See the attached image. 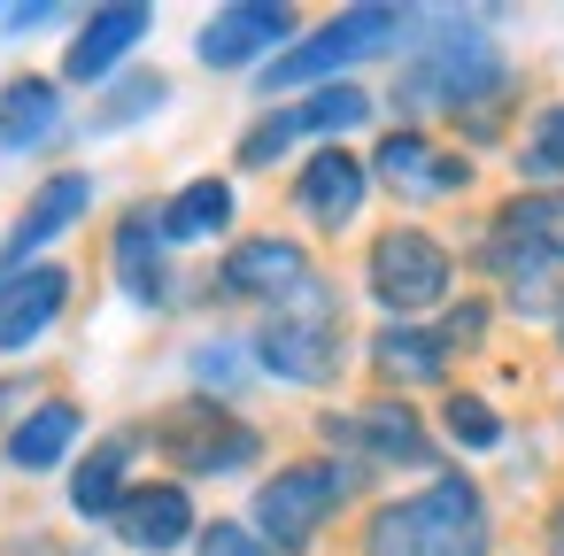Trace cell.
<instances>
[{
    "mask_svg": "<svg viewBox=\"0 0 564 556\" xmlns=\"http://www.w3.org/2000/svg\"><path fill=\"white\" fill-rule=\"evenodd\" d=\"M348 487H356V471L348 464H333V456H302V464H279L263 487H256V510H248V525L286 556V548H310L333 517H340V502H348Z\"/></svg>",
    "mask_w": 564,
    "mask_h": 556,
    "instance_id": "cell-5",
    "label": "cell"
},
{
    "mask_svg": "<svg viewBox=\"0 0 564 556\" xmlns=\"http://www.w3.org/2000/svg\"><path fill=\"white\" fill-rule=\"evenodd\" d=\"M302 140V124H294V109H263L248 132H240V148H232V163L240 171H271V163H286V148Z\"/></svg>",
    "mask_w": 564,
    "mask_h": 556,
    "instance_id": "cell-26",
    "label": "cell"
},
{
    "mask_svg": "<svg viewBox=\"0 0 564 556\" xmlns=\"http://www.w3.org/2000/svg\"><path fill=\"white\" fill-rule=\"evenodd\" d=\"M155 448L171 456V471L186 479H225V471H248L263 456V433L248 417H232L225 402H178L171 417H155Z\"/></svg>",
    "mask_w": 564,
    "mask_h": 556,
    "instance_id": "cell-7",
    "label": "cell"
},
{
    "mask_svg": "<svg viewBox=\"0 0 564 556\" xmlns=\"http://www.w3.org/2000/svg\"><path fill=\"white\" fill-rule=\"evenodd\" d=\"M371 371L402 379V386H441L448 379V340L425 332V325H387L371 340Z\"/></svg>",
    "mask_w": 564,
    "mask_h": 556,
    "instance_id": "cell-23",
    "label": "cell"
},
{
    "mask_svg": "<svg viewBox=\"0 0 564 556\" xmlns=\"http://www.w3.org/2000/svg\"><path fill=\"white\" fill-rule=\"evenodd\" d=\"M556 548H564V510H556Z\"/></svg>",
    "mask_w": 564,
    "mask_h": 556,
    "instance_id": "cell-32",
    "label": "cell"
},
{
    "mask_svg": "<svg viewBox=\"0 0 564 556\" xmlns=\"http://www.w3.org/2000/svg\"><path fill=\"white\" fill-rule=\"evenodd\" d=\"M132 456H140V433H109V440L70 471V510H78V517H117V502L132 494Z\"/></svg>",
    "mask_w": 564,
    "mask_h": 556,
    "instance_id": "cell-21",
    "label": "cell"
},
{
    "mask_svg": "<svg viewBox=\"0 0 564 556\" xmlns=\"http://www.w3.org/2000/svg\"><path fill=\"white\" fill-rule=\"evenodd\" d=\"M109 263H117V286L140 302V309H163L171 302V248L155 232V209H132L109 240Z\"/></svg>",
    "mask_w": 564,
    "mask_h": 556,
    "instance_id": "cell-18",
    "label": "cell"
},
{
    "mask_svg": "<svg viewBox=\"0 0 564 556\" xmlns=\"http://www.w3.org/2000/svg\"><path fill=\"white\" fill-rule=\"evenodd\" d=\"M495 232H502V248H518L533 263H564V186H533V194L502 201Z\"/></svg>",
    "mask_w": 564,
    "mask_h": 556,
    "instance_id": "cell-22",
    "label": "cell"
},
{
    "mask_svg": "<svg viewBox=\"0 0 564 556\" xmlns=\"http://www.w3.org/2000/svg\"><path fill=\"white\" fill-rule=\"evenodd\" d=\"M364 556H487V502L464 471H441L433 487L371 510Z\"/></svg>",
    "mask_w": 564,
    "mask_h": 556,
    "instance_id": "cell-2",
    "label": "cell"
},
{
    "mask_svg": "<svg viewBox=\"0 0 564 556\" xmlns=\"http://www.w3.org/2000/svg\"><path fill=\"white\" fill-rule=\"evenodd\" d=\"M86 209H94V178H86V171H55V178L24 201V217L9 225V240H0V271H24V263H32L47 240H63Z\"/></svg>",
    "mask_w": 564,
    "mask_h": 556,
    "instance_id": "cell-15",
    "label": "cell"
},
{
    "mask_svg": "<svg viewBox=\"0 0 564 556\" xmlns=\"http://www.w3.org/2000/svg\"><path fill=\"white\" fill-rule=\"evenodd\" d=\"M340 348H348V317H340V294L325 279H310L302 294L263 309V325L248 340L256 371H271L286 386H333L340 379Z\"/></svg>",
    "mask_w": 564,
    "mask_h": 556,
    "instance_id": "cell-3",
    "label": "cell"
},
{
    "mask_svg": "<svg viewBox=\"0 0 564 556\" xmlns=\"http://www.w3.org/2000/svg\"><path fill=\"white\" fill-rule=\"evenodd\" d=\"M433 24V40H417L410 55H402V70H394V109H402V124L410 117H433V109H479V101H495L502 86H510V63H502V47L479 32V24H464V17H425Z\"/></svg>",
    "mask_w": 564,
    "mask_h": 556,
    "instance_id": "cell-1",
    "label": "cell"
},
{
    "mask_svg": "<svg viewBox=\"0 0 564 556\" xmlns=\"http://www.w3.org/2000/svg\"><path fill=\"white\" fill-rule=\"evenodd\" d=\"M364 171H371L379 186H394L402 201H448V194L471 186V163L448 155V148H433V132H417V124H394V132L371 148Z\"/></svg>",
    "mask_w": 564,
    "mask_h": 556,
    "instance_id": "cell-9",
    "label": "cell"
},
{
    "mask_svg": "<svg viewBox=\"0 0 564 556\" xmlns=\"http://www.w3.org/2000/svg\"><path fill=\"white\" fill-rule=\"evenodd\" d=\"M364 194H371V171H364V155H348V148H317V155L294 171V209H302L317 232H348V225L364 217Z\"/></svg>",
    "mask_w": 564,
    "mask_h": 556,
    "instance_id": "cell-12",
    "label": "cell"
},
{
    "mask_svg": "<svg viewBox=\"0 0 564 556\" xmlns=\"http://www.w3.org/2000/svg\"><path fill=\"white\" fill-rule=\"evenodd\" d=\"M364 286H371V302H379L394 325H417L425 309H441V302L456 294V255H448L433 232L394 225V232L371 240V255H364Z\"/></svg>",
    "mask_w": 564,
    "mask_h": 556,
    "instance_id": "cell-6",
    "label": "cell"
},
{
    "mask_svg": "<svg viewBox=\"0 0 564 556\" xmlns=\"http://www.w3.org/2000/svg\"><path fill=\"white\" fill-rule=\"evenodd\" d=\"M410 32V9H340V17H325L310 40H294L286 55H271L263 70H256V86H263V101H279V94H294V86H333L348 63H364V55H379V47H394Z\"/></svg>",
    "mask_w": 564,
    "mask_h": 556,
    "instance_id": "cell-4",
    "label": "cell"
},
{
    "mask_svg": "<svg viewBox=\"0 0 564 556\" xmlns=\"http://www.w3.org/2000/svg\"><path fill=\"white\" fill-rule=\"evenodd\" d=\"M518 171H525V178H541V186H549V178H564V101H549V109L533 117Z\"/></svg>",
    "mask_w": 564,
    "mask_h": 556,
    "instance_id": "cell-27",
    "label": "cell"
},
{
    "mask_svg": "<svg viewBox=\"0 0 564 556\" xmlns=\"http://www.w3.org/2000/svg\"><path fill=\"white\" fill-rule=\"evenodd\" d=\"M55 132H63V86L55 78L24 70V78L0 86V155H32Z\"/></svg>",
    "mask_w": 564,
    "mask_h": 556,
    "instance_id": "cell-19",
    "label": "cell"
},
{
    "mask_svg": "<svg viewBox=\"0 0 564 556\" xmlns=\"http://www.w3.org/2000/svg\"><path fill=\"white\" fill-rule=\"evenodd\" d=\"M117 541L124 548H140V556H171V548H186L194 533H202V517H194V494L178 487V479H148V487H132L124 502H117Z\"/></svg>",
    "mask_w": 564,
    "mask_h": 556,
    "instance_id": "cell-13",
    "label": "cell"
},
{
    "mask_svg": "<svg viewBox=\"0 0 564 556\" xmlns=\"http://www.w3.org/2000/svg\"><path fill=\"white\" fill-rule=\"evenodd\" d=\"M441 425H448V440H456V448H502V417H495L479 394H448Z\"/></svg>",
    "mask_w": 564,
    "mask_h": 556,
    "instance_id": "cell-28",
    "label": "cell"
},
{
    "mask_svg": "<svg viewBox=\"0 0 564 556\" xmlns=\"http://www.w3.org/2000/svg\"><path fill=\"white\" fill-rule=\"evenodd\" d=\"M155 32V9H140V0H117V9H94L86 24H78V40L63 47V78L70 86H101L140 40Z\"/></svg>",
    "mask_w": 564,
    "mask_h": 556,
    "instance_id": "cell-16",
    "label": "cell"
},
{
    "mask_svg": "<svg viewBox=\"0 0 564 556\" xmlns=\"http://www.w3.org/2000/svg\"><path fill=\"white\" fill-rule=\"evenodd\" d=\"M194 556H279L248 517H209L202 533H194Z\"/></svg>",
    "mask_w": 564,
    "mask_h": 556,
    "instance_id": "cell-29",
    "label": "cell"
},
{
    "mask_svg": "<svg viewBox=\"0 0 564 556\" xmlns=\"http://www.w3.org/2000/svg\"><path fill=\"white\" fill-rule=\"evenodd\" d=\"M325 433H333L340 448L371 456V464H433V440H425L417 410H402V402H364V410H340V417H325Z\"/></svg>",
    "mask_w": 564,
    "mask_h": 556,
    "instance_id": "cell-17",
    "label": "cell"
},
{
    "mask_svg": "<svg viewBox=\"0 0 564 556\" xmlns=\"http://www.w3.org/2000/svg\"><path fill=\"white\" fill-rule=\"evenodd\" d=\"M371 117H379V101H371L364 86H348V78H333V86H317L310 101H294V124L317 132V140H340V132H356V124H371Z\"/></svg>",
    "mask_w": 564,
    "mask_h": 556,
    "instance_id": "cell-24",
    "label": "cell"
},
{
    "mask_svg": "<svg viewBox=\"0 0 564 556\" xmlns=\"http://www.w3.org/2000/svg\"><path fill=\"white\" fill-rule=\"evenodd\" d=\"M70 271L63 263H24V271H0V356H32L55 317L70 309Z\"/></svg>",
    "mask_w": 564,
    "mask_h": 556,
    "instance_id": "cell-10",
    "label": "cell"
},
{
    "mask_svg": "<svg viewBox=\"0 0 564 556\" xmlns=\"http://www.w3.org/2000/svg\"><path fill=\"white\" fill-rule=\"evenodd\" d=\"M232 217H240V201H232L225 178H186V186L155 209V232H163V248H194V240H225Z\"/></svg>",
    "mask_w": 564,
    "mask_h": 556,
    "instance_id": "cell-20",
    "label": "cell"
},
{
    "mask_svg": "<svg viewBox=\"0 0 564 556\" xmlns=\"http://www.w3.org/2000/svg\"><path fill=\"white\" fill-rule=\"evenodd\" d=\"M310 279H317L310 248H302V240H279V232L240 240V248L225 255V271H217V286H225L232 302H263V309H279V302H286V294H302Z\"/></svg>",
    "mask_w": 564,
    "mask_h": 556,
    "instance_id": "cell-11",
    "label": "cell"
},
{
    "mask_svg": "<svg viewBox=\"0 0 564 556\" xmlns=\"http://www.w3.org/2000/svg\"><path fill=\"white\" fill-rule=\"evenodd\" d=\"M302 32V17L286 9V0H232V9H217L194 40V55L209 70H263L271 55H286Z\"/></svg>",
    "mask_w": 564,
    "mask_h": 556,
    "instance_id": "cell-8",
    "label": "cell"
},
{
    "mask_svg": "<svg viewBox=\"0 0 564 556\" xmlns=\"http://www.w3.org/2000/svg\"><path fill=\"white\" fill-rule=\"evenodd\" d=\"M232 348H240V340H209V348L194 356L202 386H225V394H232V386H240V371H256V356H232Z\"/></svg>",
    "mask_w": 564,
    "mask_h": 556,
    "instance_id": "cell-30",
    "label": "cell"
},
{
    "mask_svg": "<svg viewBox=\"0 0 564 556\" xmlns=\"http://www.w3.org/2000/svg\"><path fill=\"white\" fill-rule=\"evenodd\" d=\"M78 440H86V410L70 394H47V402H32L9 433H0V464L24 471V479H40V471H63Z\"/></svg>",
    "mask_w": 564,
    "mask_h": 556,
    "instance_id": "cell-14",
    "label": "cell"
},
{
    "mask_svg": "<svg viewBox=\"0 0 564 556\" xmlns=\"http://www.w3.org/2000/svg\"><path fill=\"white\" fill-rule=\"evenodd\" d=\"M63 9H47V0H32V9H9V32H40V24H55Z\"/></svg>",
    "mask_w": 564,
    "mask_h": 556,
    "instance_id": "cell-31",
    "label": "cell"
},
{
    "mask_svg": "<svg viewBox=\"0 0 564 556\" xmlns=\"http://www.w3.org/2000/svg\"><path fill=\"white\" fill-rule=\"evenodd\" d=\"M163 101H171V78H163V70H132V78L109 86V109H94V132H124V124H140V117H155Z\"/></svg>",
    "mask_w": 564,
    "mask_h": 556,
    "instance_id": "cell-25",
    "label": "cell"
}]
</instances>
